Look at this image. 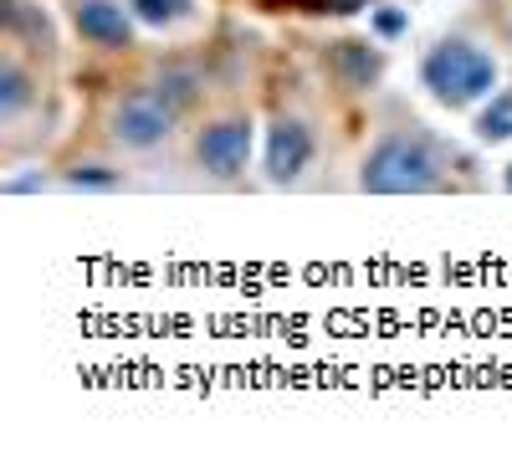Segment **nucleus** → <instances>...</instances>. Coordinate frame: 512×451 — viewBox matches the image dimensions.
I'll return each instance as SVG.
<instances>
[{
  "mask_svg": "<svg viewBox=\"0 0 512 451\" xmlns=\"http://www.w3.org/2000/svg\"><path fill=\"white\" fill-rule=\"evenodd\" d=\"M359 185L369 195H420L436 185V154L425 139H410V134H390L379 139L359 170Z\"/></svg>",
  "mask_w": 512,
  "mask_h": 451,
  "instance_id": "nucleus-1",
  "label": "nucleus"
},
{
  "mask_svg": "<svg viewBox=\"0 0 512 451\" xmlns=\"http://www.w3.org/2000/svg\"><path fill=\"white\" fill-rule=\"evenodd\" d=\"M420 77L441 103H472V98L492 93L497 62L482 47H472V41H441V47H431V57L420 62Z\"/></svg>",
  "mask_w": 512,
  "mask_h": 451,
  "instance_id": "nucleus-2",
  "label": "nucleus"
},
{
  "mask_svg": "<svg viewBox=\"0 0 512 451\" xmlns=\"http://www.w3.org/2000/svg\"><path fill=\"white\" fill-rule=\"evenodd\" d=\"M175 103H164L159 93H134L123 98L118 113H113V139L128 144V149H154L169 139V129H175Z\"/></svg>",
  "mask_w": 512,
  "mask_h": 451,
  "instance_id": "nucleus-3",
  "label": "nucleus"
},
{
  "mask_svg": "<svg viewBox=\"0 0 512 451\" xmlns=\"http://www.w3.org/2000/svg\"><path fill=\"white\" fill-rule=\"evenodd\" d=\"M251 159V123L246 118H221L200 134V164L216 180H236Z\"/></svg>",
  "mask_w": 512,
  "mask_h": 451,
  "instance_id": "nucleus-4",
  "label": "nucleus"
},
{
  "mask_svg": "<svg viewBox=\"0 0 512 451\" xmlns=\"http://www.w3.org/2000/svg\"><path fill=\"white\" fill-rule=\"evenodd\" d=\"M308 159H313V134L297 118H277L267 134V175L277 185H287L308 170Z\"/></svg>",
  "mask_w": 512,
  "mask_h": 451,
  "instance_id": "nucleus-5",
  "label": "nucleus"
},
{
  "mask_svg": "<svg viewBox=\"0 0 512 451\" xmlns=\"http://www.w3.org/2000/svg\"><path fill=\"white\" fill-rule=\"evenodd\" d=\"M82 41H93V47L103 52H123L134 47V21L123 16V6H113V0H82V6L72 11Z\"/></svg>",
  "mask_w": 512,
  "mask_h": 451,
  "instance_id": "nucleus-6",
  "label": "nucleus"
},
{
  "mask_svg": "<svg viewBox=\"0 0 512 451\" xmlns=\"http://www.w3.org/2000/svg\"><path fill=\"white\" fill-rule=\"evenodd\" d=\"M333 72H338V82L344 88H369V82H379V72H384V57L369 47V41H338L333 47Z\"/></svg>",
  "mask_w": 512,
  "mask_h": 451,
  "instance_id": "nucleus-7",
  "label": "nucleus"
},
{
  "mask_svg": "<svg viewBox=\"0 0 512 451\" xmlns=\"http://www.w3.org/2000/svg\"><path fill=\"white\" fill-rule=\"evenodd\" d=\"M134 6V16L144 26H175L185 16H195V0H128Z\"/></svg>",
  "mask_w": 512,
  "mask_h": 451,
  "instance_id": "nucleus-8",
  "label": "nucleus"
},
{
  "mask_svg": "<svg viewBox=\"0 0 512 451\" xmlns=\"http://www.w3.org/2000/svg\"><path fill=\"white\" fill-rule=\"evenodd\" d=\"M477 134H482L487 144L512 139V93H497V98L482 108V118H477Z\"/></svg>",
  "mask_w": 512,
  "mask_h": 451,
  "instance_id": "nucleus-9",
  "label": "nucleus"
},
{
  "mask_svg": "<svg viewBox=\"0 0 512 451\" xmlns=\"http://www.w3.org/2000/svg\"><path fill=\"white\" fill-rule=\"evenodd\" d=\"M26 98H31V88H26L21 67L16 62H0V118H16L26 108Z\"/></svg>",
  "mask_w": 512,
  "mask_h": 451,
  "instance_id": "nucleus-10",
  "label": "nucleus"
},
{
  "mask_svg": "<svg viewBox=\"0 0 512 451\" xmlns=\"http://www.w3.org/2000/svg\"><path fill=\"white\" fill-rule=\"evenodd\" d=\"M6 26H11V31H26L36 47H52V26H47V16H31V11H26V0H6Z\"/></svg>",
  "mask_w": 512,
  "mask_h": 451,
  "instance_id": "nucleus-11",
  "label": "nucleus"
},
{
  "mask_svg": "<svg viewBox=\"0 0 512 451\" xmlns=\"http://www.w3.org/2000/svg\"><path fill=\"white\" fill-rule=\"evenodd\" d=\"M67 185H72V190H113L118 175L103 170V164H77V170L67 175Z\"/></svg>",
  "mask_w": 512,
  "mask_h": 451,
  "instance_id": "nucleus-12",
  "label": "nucleus"
},
{
  "mask_svg": "<svg viewBox=\"0 0 512 451\" xmlns=\"http://www.w3.org/2000/svg\"><path fill=\"white\" fill-rule=\"evenodd\" d=\"M159 98H164V103H175V108H185V103L195 98V77H190V72H169V77H159Z\"/></svg>",
  "mask_w": 512,
  "mask_h": 451,
  "instance_id": "nucleus-13",
  "label": "nucleus"
},
{
  "mask_svg": "<svg viewBox=\"0 0 512 451\" xmlns=\"http://www.w3.org/2000/svg\"><path fill=\"white\" fill-rule=\"evenodd\" d=\"M303 11H333V16H354V11H364L369 0H297Z\"/></svg>",
  "mask_w": 512,
  "mask_h": 451,
  "instance_id": "nucleus-14",
  "label": "nucleus"
},
{
  "mask_svg": "<svg viewBox=\"0 0 512 451\" xmlns=\"http://www.w3.org/2000/svg\"><path fill=\"white\" fill-rule=\"evenodd\" d=\"M374 31H379V36H400V31H405V11L379 6V11H374Z\"/></svg>",
  "mask_w": 512,
  "mask_h": 451,
  "instance_id": "nucleus-15",
  "label": "nucleus"
},
{
  "mask_svg": "<svg viewBox=\"0 0 512 451\" xmlns=\"http://www.w3.org/2000/svg\"><path fill=\"white\" fill-rule=\"evenodd\" d=\"M26 190H41V175H11L6 180V195H26Z\"/></svg>",
  "mask_w": 512,
  "mask_h": 451,
  "instance_id": "nucleus-16",
  "label": "nucleus"
},
{
  "mask_svg": "<svg viewBox=\"0 0 512 451\" xmlns=\"http://www.w3.org/2000/svg\"><path fill=\"white\" fill-rule=\"evenodd\" d=\"M507 190H512V164H507Z\"/></svg>",
  "mask_w": 512,
  "mask_h": 451,
  "instance_id": "nucleus-17",
  "label": "nucleus"
}]
</instances>
